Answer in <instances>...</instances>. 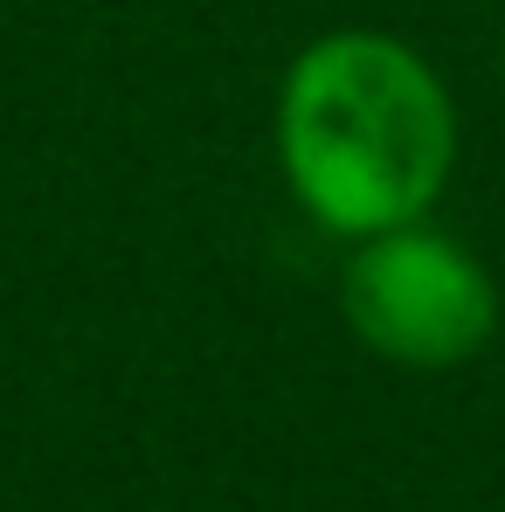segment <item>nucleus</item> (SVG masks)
Segmentation results:
<instances>
[{"instance_id": "2", "label": "nucleus", "mask_w": 505, "mask_h": 512, "mask_svg": "<svg viewBox=\"0 0 505 512\" xmlns=\"http://www.w3.org/2000/svg\"><path fill=\"white\" fill-rule=\"evenodd\" d=\"M339 312L353 340L388 367L443 374L478 360L499 333V284L478 256L429 215L360 236L339 277Z\"/></svg>"}, {"instance_id": "1", "label": "nucleus", "mask_w": 505, "mask_h": 512, "mask_svg": "<svg viewBox=\"0 0 505 512\" xmlns=\"http://www.w3.org/2000/svg\"><path fill=\"white\" fill-rule=\"evenodd\" d=\"M277 167L339 243L422 222L457 173V104L436 63L381 28L305 42L277 84Z\"/></svg>"}]
</instances>
